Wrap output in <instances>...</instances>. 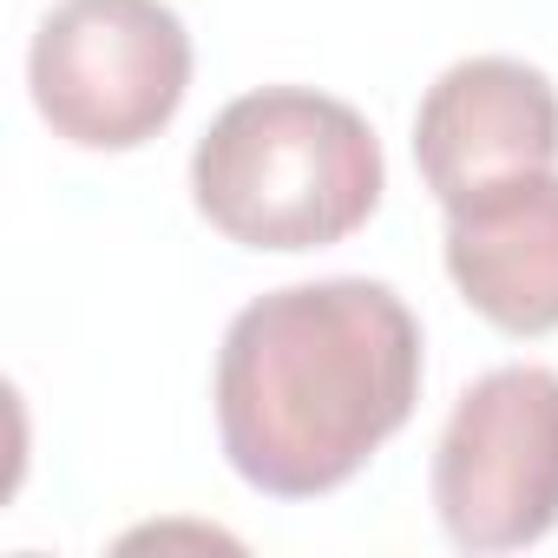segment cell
I'll return each mask as SVG.
<instances>
[{"mask_svg": "<svg viewBox=\"0 0 558 558\" xmlns=\"http://www.w3.org/2000/svg\"><path fill=\"white\" fill-rule=\"evenodd\" d=\"M217 440L263 499L349 486L421 401V323L375 276L269 290L217 349Z\"/></svg>", "mask_w": 558, "mask_h": 558, "instance_id": "obj_1", "label": "cell"}, {"mask_svg": "<svg viewBox=\"0 0 558 558\" xmlns=\"http://www.w3.org/2000/svg\"><path fill=\"white\" fill-rule=\"evenodd\" d=\"M388 191L375 125L316 86L230 99L191 151V204L243 250L303 256L355 236Z\"/></svg>", "mask_w": 558, "mask_h": 558, "instance_id": "obj_2", "label": "cell"}, {"mask_svg": "<svg viewBox=\"0 0 558 558\" xmlns=\"http://www.w3.org/2000/svg\"><path fill=\"white\" fill-rule=\"evenodd\" d=\"M191 34L165 0H60L27 47V93L80 151L151 145L191 93Z\"/></svg>", "mask_w": 558, "mask_h": 558, "instance_id": "obj_3", "label": "cell"}, {"mask_svg": "<svg viewBox=\"0 0 558 558\" xmlns=\"http://www.w3.org/2000/svg\"><path fill=\"white\" fill-rule=\"evenodd\" d=\"M434 512L460 551H525L558 532V375H480L434 447Z\"/></svg>", "mask_w": 558, "mask_h": 558, "instance_id": "obj_4", "label": "cell"}, {"mask_svg": "<svg viewBox=\"0 0 558 558\" xmlns=\"http://www.w3.org/2000/svg\"><path fill=\"white\" fill-rule=\"evenodd\" d=\"M414 165L440 210L486 184L558 171V86L506 53L447 66L414 112Z\"/></svg>", "mask_w": 558, "mask_h": 558, "instance_id": "obj_5", "label": "cell"}, {"mask_svg": "<svg viewBox=\"0 0 558 558\" xmlns=\"http://www.w3.org/2000/svg\"><path fill=\"white\" fill-rule=\"evenodd\" d=\"M447 276L499 336L558 329V171H525L447 210Z\"/></svg>", "mask_w": 558, "mask_h": 558, "instance_id": "obj_6", "label": "cell"}]
</instances>
